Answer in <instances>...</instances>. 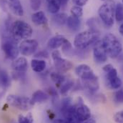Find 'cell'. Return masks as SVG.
Listing matches in <instances>:
<instances>
[{
    "label": "cell",
    "instance_id": "f1b7e54d",
    "mask_svg": "<svg viewBox=\"0 0 123 123\" xmlns=\"http://www.w3.org/2000/svg\"><path fill=\"white\" fill-rule=\"evenodd\" d=\"M114 100L119 104H123V90H120L115 93Z\"/></svg>",
    "mask_w": 123,
    "mask_h": 123
},
{
    "label": "cell",
    "instance_id": "d590c367",
    "mask_svg": "<svg viewBox=\"0 0 123 123\" xmlns=\"http://www.w3.org/2000/svg\"><path fill=\"white\" fill-rule=\"evenodd\" d=\"M119 32L120 34L123 37V23L120 26V28H119Z\"/></svg>",
    "mask_w": 123,
    "mask_h": 123
},
{
    "label": "cell",
    "instance_id": "7a4b0ae2",
    "mask_svg": "<svg viewBox=\"0 0 123 123\" xmlns=\"http://www.w3.org/2000/svg\"><path fill=\"white\" fill-rule=\"evenodd\" d=\"M33 30L30 25L22 20L14 22L11 27V36L17 42L22 39H28L32 35Z\"/></svg>",
    "mask_w": 123,
    "mask_h": 123
},
{
    "label": "cell",
    "instance_id": "74e56055",
    "mask_svg": "<svg viewBox=\"0 0 123 123\" xmlns=\"http://www.w3.org/2000/svg\"><path fill=\"white\" fill-rule=\"evenodd\" d=\"M102 1H107V0H102Z\"/></svg>",
    "mask_w": 123,
    "mask_h": 123
},
{
    "label": "cell",
    "instance_id": "5b68a950",
    "mask_svg": "<svg viewBox=\"0 0 123 123\" xmlns=\"http://www.w3.org/2000/svg\"><path fill=\"white\" fill-rule=\"evenodd\" d=\"M103 71L106 73L107 85L112 90H117L122 85V80L117 75V69L111 64H108L103 67Z\"/></svg>",
    "mask_w": 123,
    "mask_h": 123
},
{
    "label": "cell",
    "instance_id": "4dcf8cb0",
    "mask_svg": "<svg viewBox=\"0 0 123 123\" xmlns=\"http://www.w3.org/2000/svg\"><path fill=\"white\" fill-rule=\"evenodd\" d=\"M113 120L117 123H123V110L115 113L113 117Z\"/></svg>",
    "mask_w": 123,
    "mask_h": 123
},
{
    "label": "cell",
    "instance_id": "603a6c76",
    "mask_svg": "<svg viewBox=\"0 0 123 123\" xmlns=\"http://www.w3.org/2000/svg\"><path fill=\"white\" fill-rule=\"evenodd\" d=\"M67 18L68 17L66 14L60 13L54 15V17H52V20L55 23H56L58 25H64V24L67 23Z\"/></svg>",
    "mask_w": 123,
    "mask_h": 123
},
{
    "label": "cell",
    "instance_id": "7402d4cb",
    "mask_svg": "<svg viewBox=\"0 0 123 123\" xmlns=\"http://www.w3.org/2000/svg\"><path fill=\"white\" fill-rule=\"evenodd\" d=\"M50 77H51L52 81L56 85H57L59 87L67 80L66 77L63 74H62L60 72H52L51 74Z\"/></svg>",
    "mask_w": 123,
    "mask_h": 123
},
{
    "label": "cell",
    "instance_id": "f35d334b",
    "mask_svg": "<svg viewBox=\"0 0 123 123\" xmlns=\"http://www.w3.org/2000/svg\"><path fill=\"white\" fill-rule=\"evenodd\" d=\"M9 1H12V0H9Z\"/></svg>",
    "mask_w": 123,
    "mask_h": 123
},
{
    "label": "cell",
    "instance_id": "d6a6232c",
    "mask_svg": "<svg viewBox=\"0 0 123 123\" xmlns=\"http://www.w3.org/2000/svg\"><path fill=\"white\" fill-rule=\"evenodd\" d=\"M88 0H72V1L77 5V6H85Z\"/></svg>",
    "mask_w": 123,
    "mask_h": 123
},
{
    "label": "cell",
    "instance_id": "4316f807",
    "mask_svg": "<svg viewBox=\"0 0 123 123\" xmlns=\"http://www.w3.org/2000/svg\"><path fill=\"white\" fill-rule=\"evenodd\" d=\"M60 7H61V5L60 4H57V3L47 4V9H48L49 12L51 14H56L60 11Z\"/></svg>",
    "mask_w": 123,
    "mask_h": 123
},
{
    "label": "cell",
    "instance_id": "ab89813d",
    "mask_svg": "<svg viewBox=\"0 0 123 123\" xmlns=\"http://www.w3.org/2000/svg\"></svg>",
    "mask_w": 123,
    "mask_h": 123
},
{
    "label": "cell",
    "instance_id": "3957f363",
    "mask_svg": "<svg viewBox=\"0 0 123 123\" xmlns=\"http://www.w3.org/2000/svg\"><path fill=\"white\" fill-rule=\"evenodd\" d=\"M99 34L93 30H87L77 34L74 39V46L77 49H84L95 43L99 39Z\"/></svg>",
    "mask_w": 123,
    "mask_h": 123
},
{
    "label": "cell",
    "instance_id": "9c48e42d",
    "mask_svg": "<svg viewBox=\"0 0 123 123\" xmlns=\"http://www.w3.org/2000/svg\"><path fill=\"white\" fill-rule=\"evenodd\" d=\"M39 43L35 39H25L23 40L19 47V52L24 56L32 55L37 49Z\"/></svg>",
    "mask_w": 123,
    "mask_h": 123
},
{
    "label": "cell",
    "instance_id": "8d00e7d4",
    "mask_svg": "<svg viewBox=\"0 0 123 123\" xmlns=\"http://www.w3.org/2000/svg\"><path fill=\"white\" fill-rule=\"evenodd\" d=\"M69 0H60V4H61V6H64L67 4V3L68 2Z\"/></svg>",
    "mask_w": 123,
    "mask_h": 123
},
{
    "label": "cell",
    "instance_id": "d6986e66",
    "mask_svg": "<svg viewBox=\"0 0 123 123\" xmlns=\"http://www.w3.org/2000/svg\"><path fill=\"white\" fill-rule=\"evenodd\" d=\"M66 24H67V27L69 30L72 31H77L81 25V21L80 18L70 16V17H68Z\"/></svg>",
    "mask_w": 123,
    "mask_h": 123
},
{
    "label": "cell",
    "instance_id": "5bb4252c",
    "mask_svg": "<svg viewBox=\"0 0 123 123\" xmlns=\"http://www.w3.org/2000/svg\"><path fill=\"white\" fill-rule=\"evenodd\" d=\"M12 67L14 72H25L28 69L27 60L25 57H19L12 62Z\"/></svg>",
    "mask_w": 123,
    "mask_h": 123
},
{
    "label": "cell",
    "instance_id": "2e32d148",
    "mask_svg": "<svg viewBox=\"0 0 123 123\" xmlns=\"http://www.w3.org/2000/svg\"><path fill=\"white\" fill-rule=\"evenodd\" d=\"M31 21L36 25H44L47 23L48 20L45 14L42 11H39L31 15Z\"/></svg>",
    "mask_w": 123,
    "mask_h": 123
},
{
    "label": "cell",
    "instance_id": "8992f818",
    "mask_svg": "<svg viewBox=\"0 0 123 123\" xmlns=\"http://www.w3.org/2000/svg\"><path fill=\"white\" fill-rule=\"evenodd\" d=\"M1 49L6 57L10 60H15L19 53L17 42L11 36L4 37L1 43Z\"/></svg>",
    "mask_w": 123,
    "mask_h": 123
},
{
    "label": "cell",
    "instance_id": "1f68e13d",
    "mask_svg": "<svg viewBox=\"0 0 123 123\" xmlns=\"http://www.w3.org/2000/svg\"><path fill=\"white\" fill-rule=\"evenodd\" d=\"M49 56V54L47 51L45 50H42V51H40L37 54H36L34 55L35 57H45V58H47Z\"/></svg>",
    "mask_w": 123,
    "mask_h": 123
},
{
    "label": "cell",
    "instance_id": "e0dca14e",
    "mask_svg": "<svg viewBox=\"0 0 123 123\" xmlns=\"http://www.w3.org/2000/svg\"><path fill=\"white\" fill-rule=\"evenodd\" d=\"M49 98V95L42 90H37L34 92L32 94L31 97V101L33 103H42V102H45L47 101Z\"/></svg>",
    "mask_w": 123,
    "mask_h": 123
},
{
    "label": "cell",
    "instance_id": "44dd1931",
    "mask_svg": "<svg viewBox=\"0 0 123 123\" xmlns=\"http://www.w3.org/2000/svg\"><path fill=\"white\" fill-rule=\"evenodd\" d=\"M11 85V79L8 73L3 69L0 70V87L7 88Z\"/></svg>",
    "mask_w": 123,
    "mask_h": 123
},
{
    "label": "cell",
    "instance_id": "83f0119b",
    "mask_svg": "<svg viewBox=\"0 0 123 123\" xmlns=\"http://www.w3.org/2000/svg\"><path fill=\"white\" fill-rule=\"evenodd\" d=\"M19 123H33V117L31 114H29L27 116H24L20 115L19 116Z\"/></svg>",
    "mask_w": 123,
    "mask_h": 123
},
{
    "label": "cell",
    "instance_id": "52a82bcc",
    "mask_svg": "<svg viewBox=\"0 0 123 123\" xmlns=\"http://www.w3.org/2000/svg\"><path fill=\"white\" fill-rule=\"evenodd\" d=\"M6 101L11 106L23 111H27L34 105L33 102L30 98L14 94H9L6 98Z\"/></svg>",
    "mask_w": 123,
    "mask_h": 123
},
{
    "label": "cell",
    "instance_id": "f546056e",
    "mask_svg": "<svg viewBox=\"0 0 123 123\" xmlns=\"http://www.w3.org/2000/svg\"><path fill=\"white\" fill-rule=\"evenodd\" d=\"M42 4V0H30L31 8L34 11H37L39 9Z\"/></svg>",
    "mask_w": 123,
    "mask_h": 123
},
{
    "label": "cell",
    "instance_id": "8fae6325",
    "mask_svg": "<svg viewBox=\"0 0 123 123\" xmlns=\"http://www.w3.org/2000/svg\"><path fill=\"white\" fill-rule=\"evenodd\" d=\"M74 72L77 76L81 78L82 81L91 80L97 77L94 74V72L92 69V68L89 65L85 64H82L78 65L75 68Z\"/></svg>",
    "mask_w": 123,
    "mask_h": 123
},
{
    "label": "cell",
    "instance_id": "9a60e30c",
    "mask_svg": "<svg viewBox=\"0 0 123 123\" xmlns=\"http://www.w3.org/2000/svg\"><path fill=\"white\" fill-rule=\"evenodd\" d=\"M9 7L11 11L13 12L14 14L22 17L24 15V9L23 6L19 0H12L9 2Z\"/></svg>",
    "mask_w": 123,
    "mask_h": 123
},
{
    "label": "cell",
    "instance_id": "4fadbf2b",
    "mask_svg": "<svg viewBox=\"0 0 123 123\" xmlns=\"http://www.w3.org/2000/svg\"><path fill=\"white\" fill-rule=\"evenodd\" d=\"M68 42H69V40L67 39H66L64 36L57 35V36H55L49 39V41L47 42V45H48L49 48H50L52 49H57L59 47L64 45Z\"/></svg>",
    "mask_w": 123,
    "mask_h": 123
},
{
    "label": "cell",
    "instance_id": "7c38bea8",
    "mask_svg": "<svg viewBox=\"0 0 123 123\" xmlns=\"http://www.w3.org/2000/svg\"><path fill=\"white\" fill-rule=\"evenodd\" d=\"M76 115L81 122H85L91 117V111L85 104H80L76 106Z\"/></svg>",
    "mask_w": 123,
    "mask_h": 123
},
{
    "label": "cell",
    "instance_id": "6da1fadb",
    "mask_svg": "<svg viewBox=\"0 0 123 123\" xmlns=\"http://www.w3.org/2000/svg\"><path fill=\"white\" fill-rule=\"evenodd\" d=\"M102 42L107 56H110L111 58H116L122 52V44L113 34L109 33L106 34L102 39Z\"/></svg>",
    "mask_w": 123,
    "mask_h": 123
},
{
    "label": "cell",
    "instance_id": "277c9868",
    "mask_svg": "<svg viewBox=\"0 0 123 123\" xmlns=\"http://www.w3.org/2000/svg\"><path fill=\"white\" fill-rule=\"evenodd\" d=\"M115 5V2L113 0H107L98 9V14L100 19L107 27H112L114 25Z\"/></svg>",
    "mask_w": 123,
    "mask_h": 123
},
{
    "label": "cell",
    "instance_id": "cb8c5ba5",
    "mask_svg": "<svg viewBox=\"0 0 123 123\" xmlns=\"http://www.w3.org/2000/svg\"><path fill=\"white\" fill-rule=\"evenodd\" d=\"M115 17L116 21L118 22H121L123 21V4L121 3H118L115 5Z\"/></svg>",
    "mask_w": 123,
    "mask_h": 123
},
{
    "label": "cell",
    "instance_id": "d4e9b609",
    "mask_svg": "<svg viewBox=\"0 0 123 123\" xmlns=\"http://www.w3.org/2000/svg\"><path fill=\"white\" fill-rule=\"evenodd\" d=\"M74 85V82L69 80H66L64 83H62L60 87V92L62 94H65L66 93L69 92L73 87Z\"/></svg>",
    "mask_w": 123,
    "mask_h": 123
},
{
    "label": "cell",
    "instance_id": "30bf717a",
    "mask_svg": "<svg viewBox=\"0 0 123 123\" xmlns=\"http://www.w3.org/2000/svg\"><path fill=\"white\" fill-rule=\"evenodd\" d=\"M93 57L98 64L105 63L107 60V54L103 47L102 40H97L93 48Z\"/></svg>",
    "mask_w": 123,
    "mask_h": 123
},
{
    "label": "cell",
    "instance_id": "e575fe53",
    "mask_svg": "<svg viewBox=\"0 0 123 123\" xmlns=\"http://www.w3.org/2000/svg\"><path fill=\"white\" fill-rule=\"evenodd\" d=\"M96 123V121H95L94 119H92V118H90V119H88L87 120L85 121V123Z\"/></svg>",
    "mask_w": 123,
    "mask_h": 123
},
{
    "label": "cell",
    "instance_id": "836d02e7",
    "mask_svg": "<svg viewBox=\"0 0 123 123\" xmlns=\"http://www.w3.org/2000/svg\"><path fill=\"white\" fill-rule=\"evenodd\" d=\"M52 123H68V122L66 120L63 119H56L52 122Z\"/></svg>",
    "mask_w": 123,
    "mask_h": 123
},
{
    "label": "cell",
    "instance_id": "ba28073f",
    "mask_svg": "<svg viewBox=\"0 0 123 123\" xmlns=\"http://www.w3.org/2000/svg\"><path fill=\"white\" fill-rule=\"evenodd\" d=\"M52 57L57 70L60 73H65L73 67V64L70 61L62 58L61 53L58 50H55L52 53Z\"/></svg>",
    "mask_w": 123,
    "mask_h": 123
},
{
    "label": "cell",
    "instance_id": "484cf974",
    "mask_svg": "<svg viewBox=\"0 0 123 123\" xmlns=\"http://www.w3.org/2000/svg\"><path fill=\"white\" fill-rule=\"evenodd\" d=\"M70 12H71L72 16L75 17H77V18H80L82 16V14H83L82 8L81 6H72L71 8Z\"/></svg>",
    "mask_w": 123,
    "mask_h": 123
},
{
    "label": "cell",
    "instance_id": "ffe728a7",
    "mask_svg": "<svg viewBox=\"0 0 123 123\" xmlns=\"http://www.w3.org/2000/svg\"><path fill=\"white\" fill-rule=\"evenodd\" d=\"M83 83H84L85 87L88 90H90V92H96L97 90H98V89L99 87L97 77H96L93 79H91V80L83 81Z\"/></svg>",
    "mask_w": 123,
    "mask_h": 123
},
{
    "label": "cell",
    "instance_id": "ac0fdd59",
    "mask_svg": "<svg viewBox=\"0 0 123 123\" xmlns=\"http://www.w3.org/2000/svg\"><path fill=\"white\" fill-rule=\"evenodd\" d=\"M47 67V63L44 60H32L31 62V67L35 72H43Z\"/></svg>",
    "mask_w": 123,
    "mask_h": 123
}]
</instances>
